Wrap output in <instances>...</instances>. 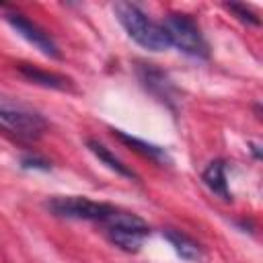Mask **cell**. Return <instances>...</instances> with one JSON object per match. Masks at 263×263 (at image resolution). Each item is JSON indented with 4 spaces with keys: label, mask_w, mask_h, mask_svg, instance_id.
Segmentation results:
<instances>
[{
    "label": "cell",
    "mask_w": 263,
    "mask_h": 263,
    "mask_svg": "<svg viewBox=\"0 0 263 263\" xmlns=\"http://www.w3.org/2000/svg\"><path fill=\"white\" fill-rule=\"evenodd\" d=\"M113 12H115L119 25L125 29V33L144 49L162 51V49L171 47L160 23H154L140 6L132 4V2H115Z\"/></svg>",
    "instance_id": "obj_1"
},
{
    "label": "cell",
    "mask_w": 263,
    "mask_h": 263,
    "mask_svg": "<svg viewBox=\"0 0 263 263\" xmlns=\"http://www.w3.org/2000/svg\"><path fill=\"white\" fill-rule=\"evenodd\" d=\"M160 27H162L171 47H177L179 51H183L191 58H208L210 55L208 43L199 31V27L195 25V21L189 14H179V12L166 14L164 21L160 23Z\"/></svg>",
    "instance_id": "obj_2"
},
{
    "label": "cell",
    "mask_w": 263,
    "mask_h": 263,
    "mask_svg": "<svg viewBox=\"0 0 263 263\" xmlns=\"http://www.w3.org/2000/svg\"><path fill=\"white\" fill-rule=\"evenodd\" d=\"M103 224L107 228L109 240L127 253H138L150 234V226L142 218L119 210H115Z\"/></svg>",
    "instance_id": "obj_3"
},
{
    "label": "cell",
    "mask_w": 263,
    "mask_h": 263,
    "mask_svg": "<svg viewBox=\"0 0 263 263\" xmlns=\"http://www.w3.org/2000/svg\"><path fill=\"white\" fill-rule=\"evenodd\" d=\"M45 208L60 218H72V220H92V222H105L115 208L109 203L92 201L78 195H60L45 201Z\"/></svg>",
    "instance_id": "obj_4"
},
{
    "label": "cell",
    "mask_w": 263,
    "mask_h": 263,
    "mask_svg": "<svg viewBox=\"0 0 263 263\" xmlns=\"http://www.w3.org/2000/svg\"><path fill=\"white\" fill-rule=\"evenodd\" d=\"M0 121L23 138H39L47 127L41 113L8 97H0Z\"/></svg>",
    "instance_id": "obj_5"
},
{
    "label": "cell",
    "mask_w": 263,
    "mask_h": 263,
    "mask_svg": "<svg viewBox=\"0 0 263 263\" xmlns=\"http://www.w3.org/2000/svg\"><path fill=\"white\" fill-rule=\"evenodd\" d=\"M4 18H6V23H8L25 41H29L33 47H37L43 55H47V58H60V49H58L55 41H53L39 25H35L33 21H29L25 14L8 12Z\"/></svg>",
    "instance_id": "obj_6"
},
{
    "label": "cell",
    "mask_w": 263,
    "mask_h": 263,
    "mask_svg": "<svg viewBox=\"0 0 263 263\" xmlns=\"http://www.w3.org/2000/svg\"><path fill=\"white\" fill-rule=\"evenodd\" d=\"M138 74H140L142 84H144L152 95H156L160 101H171L173 84L168 82V78H166L158 68H154L152 64H142V66L138 68Z\"/></svg>",
    "instance_id": "obj_7"
},
{
    "label": "cell",
    "mask_w": 263,
    "mask_h": 263,
    "mask_svg": "<svg viewBox=\"0 0 263 263\" xmlns=\"http://www.w3.org/2000/svg\"><path fill=\"white\" fill-rule=\"evenodd\" d=\"M111 132H113V136H115L119 142H123V144L129 146L132 150L140 152L142 156H146V158H150V160H154V162H158V164H171V156L166 154L164 148H160V146H156V144H150V142H144V140H140V138H136V136H129V134H125V132H121V129H111Z\"/></svg>",
    "instance_id": "obj_8"
},
{
    "label": "cell",
    "mask_w": 263,
    "mask_h": 263,
    "mask_svg": "<svg viewBox=\"0 0 263 263\" xmlns=\"http://www.w3.org/2000/svg\"><path fill=\"white\" fill-rule=\"evenodd\" d=\"M18 72H21L27 80H31V82H35V84H39V86H45V88L66 90V88L70 86V80H68V78H64V76H60V74H53V72H45V70H41V68L31 66V64H18Z\"/></svg>",
    "instance_id": "obj_9"
},
{
    "label": "cell",
    "mask_w": 263,
    "mask_h": 263,
    "mask_svg": "<svg viewBox=\"0 0 263 263\" xmlns=\"http://www.w3.org/2000/svg\"><path fill=\"white\" fill-rule=\"evenodd\" d=\"M201 179H203L205 187H208L212 193H216L218 197H222V199H226V201L230 199L228 181H226V164H224V160H212V162L208 164V168L203 171Z\"/></svg>",
    "instance_id": "obj_10"
},
{
    "label": "cell",
    "mask_w": 263,
    "mask_h": 263,
    "mask_svg": "<svg viewBox=\"0 0 263 263\" xmlns=\"http://www.w3.org/2000/svg\"><path fill=\"white\" fill-rule=\"evenodd\" d=\"M162 236L171 242V247L175 249V253L181 259H185V261H197L201 257V247L193 238H189L187 234H183L181 230H164Z\"/></svg>",
    "instance_id": "obj_11"
},
{
    "label": "cell",
    "mask_w": 263,
    "mask_h": 263,
    "mask_svg": "<svg viewBox=\"0 0 263 263\" xmlns=\"http://www.w3.org/2000/svg\"><path fill=\"white\" fill-rule=\"evenodd\" d=\"M86 146H88V150H90V152H92V154H95L103 164H107V166H109L111 171H115L117 175H121V177H125V179H138V177H136V173H134L132 168H127V166H125V164H123L115 154H111V152H109L103 144H99L97 140H88V142H86Z\"/></svg>",
    "instance_id": "obj_12"
},
{
    "label": "cell",
    "mask_w": 263,
    "mask_h": 263,
    "mask_svg": "<svg viewBox=\"0 0 263 263\" xmlns=\"http://www.w3.org/2000/svg\"><path fill=\"white\" fill-rule=\"evenodd\" d=\"M226 8L228 10H232L242 23H249V25H259V16L255 14V12H251L247 6H242V4H226Z\"/></svg>",
    "instance_id": "obj_13"
},
{
    "label": "cell",
    "mask_w": 263,
    "mask_h": 263,
    "mask_svg": "<svg viewBox=\"0 0 263 263\" xmlns=\"http://www.w3.org/2000/svg\"><path fill=\"white\" fill-rule=\"evenodd\" d=\"M21 164L25 168H41V171H47L49 168V162H45V160H41L37 156H23L21 158Z\"/></svg>",
    "instance_id": "obj_14"
}]
</instances>
